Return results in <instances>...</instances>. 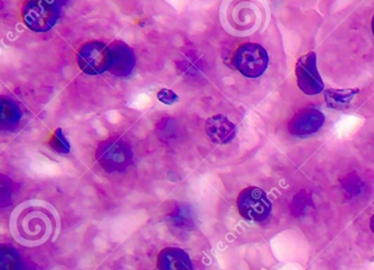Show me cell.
<instances>
[{
    "instance_id": "5",
    "label": "cell",
    "mask_w": 374,
    "mask_h": 270,
    "mask_svg": "<svg viewBox=\"0 0 374 270\" xmlns=\"http://www.w3.org/2000/svg\"><path fill=\"white\" fill-rule=\"evenodd\" d=\"M79 69L89 76H97L109 71L110 49L100 41H90L81 45L77 53Z\"/></svg>"
},
{
    "instance_id": "7",
    "label": "cell",
    "mask_w": 374,
    "mask_h": 270,
    "mask_svg": "<svg viewBox=\"0 0 374 270\" xmlns=\"http://www.w3.org/2000/svg\"><path fill=\"white\" fill-rule=\"evenodd\" d=\"M110 65L109 71L117 77H127L132 73L136 64V57L132 47L122 41H115L109 45Z\"/></svg>"
},
{
    "instance_id": "9",
    "label": "cell",
    "mask_w": 374,
    "mask_h": 270,
    "mask_svg": "<svg viewBox=\"0 0 374 270\" xmlns=\"http://www.w3.org/2000/svg\"><path fill=\"white\" fill-rule=\"evenodd\" d=\"M206 131L209 139L216 144H228L236 136L234 123L223 115H216L206 120Z\"/></svg>"
},
{
    "instance_id": "11",
    "label": "cell",
    "mask_w": 374,
    "mask_h": 270,
    "mask_svg": "<svg viewBox=\"0 0 374 270\" xmlns=\"http://www.w3.org/2000/svg\"><path fill=\"white\" fill-rule=\"evenodd\" d=\"M360 93L359 89H327L324 93L327 107L335 110H344L349 108L350 103L356 95Z\"/></svg>"
},
{
    "instance_id": "16",
    "label": "cell",
    "mask_w": 374,
    "mask_h": 270,
    "mask_svg": "<svg viewBox=\"0 0 374 270\" xmlns=\"http://www.w3.org/2000/svg\"><path fill=\"white\" fill-rule=\"evenodd\" d=\"M47 1H49V3L53 4V5L57 6V7L59 8L67 3V0H47Z\"/></svg>"
},
{
    "instance_id": "8",
    "label": "cell",
    "mask_w": 374,
    "mask_h": 270,
    "mask_svg": "<svg viewBox=\"0 0 374 270\" xmlns=\"http://www.w3.org/2000/svg\"><path fill=\"white\" fill-rule=\"evenodd\" d=\"M325 122V116L316 108L298 111L288 122V132L296 136H306L317 132Z\"/></svg>"
},
{
    "instance_id": "4",
    "label": "cell",
    "mask_w": 374,
    "mask_h": 270,
    "mask_svg": "<svg viewBox=\"0 0 374 270\" xmlns=\"http://www.w3.org/2000/svg\"><path fill=\"white\" fill-rule=\"evenodd\" d=\"M238 208L244 219L262 222L271 213L272 204L264 190L257 187H248L240 192Z\"/></svg>"
},
{
    "instance_id": "12",
    "label": "cell",
    "mask_w": 374,
    "mask_h": 270,
    "mask_svg": "<svg viewBox=\"0 0 374 270\" xmlns=\"http://www.w3.org/2000/svg\"><path fill=\"white\" fill-rule=\"evenodd\" d=\"M21 112L17 103L11 100L1 99V115H0V121L3 128H11L19 122Z\"/></svg>"
},
{
    "instance_id": "1",
    "label": "cell",
    "mask_w": 374,
    "mask_h": 270,
    "mask_svg": "<svg viewBox=\"0 0 374 270\" xmlns=\"http://www.w3.org/2000/svg\"><path fill=\"white\" fill-rule=\"evenodd\" d=\"M95 156L101 168L109 172H123L133 160L130 145L119 138H110L101 142Z\"/></svg>"
},
{
    "instance_id": "2",
    "label": "cell",
    "mask_w": 374,
    "mask_h": 270,
    "mask_svg": "<svg viewBox=\"0 0 374 270\" xmlns=\"http://www.w3.org/2000/svg\"><path fill=\"white\" fill-rule=\"evenodd\" d=\"M59 13V7L47 0H28L23 8V23L33 33H47L57 25Z\"/></svg>"
},
{
    "instance_id": "14",
    "label": "cell",
    "mask_w": 374,
    "mask_h": 270,
    "mask_svg": "<svg viewBox=\"0 0 374 270\" xmlns=\"http://www.w3.org/2000/svg\"><path fill=\"white\" fill-rule=\"evenodd\" d=\"M17 254L13 251V250H9V251L5 252V250H3V253H1V270H16L18 268V265L16 264L11 263H18Z\"/></svg>"
},
{
    "instance_id": "6",
    "label": "cell",
    "mask_w": 374,
    "mask_h": 270,
    "mask_svg": "<svg viewBox=\"0 0 374 270\" xmlns=\"http://www.w3.org/2000/svg\"><path fill=\"white\" fill-rule=\"evenodd\" d=\"M296 81L300 90L308 96H315L324 90V83L317 69L315 52L298 59L296 66Z\"/></svg>"
},
{
    "instance_id": "18",
    "label": "cell",
    "mask_w": 374,
    "mask_h": 270,
    "mask_svg": "<svg viewBox=\"0 0 374 270\" xmlns=\"http://www.w3.org/2000/svg\"><path fill=\"white\" fill-rule=\"evenodd\" d=\"M371 23H372V33H373V35H374V16H373V18H372Z\"/></svg>"
},
{
    "instance_id": "15",
    "label": "cell",
    "mask_w": 374,
    "mask_h": 270,
    "mask_svg": "<svg viewBox=\"0 0 374 270\" xmlns=\"http://www.w3.org/2000/svg\"><path fill=\"white\" fill-rule=\"evenodd\" d=\"M157 99L164 105L172 106L174 103L178 102L179 97L172 89L163 88L157 93Z\"/></svg>"
},
{
    "instance_id": "13",
    "label": "cell",
    "mask_w": 374,
    "mask_h": 270,
    "mask_svg": "<svg viewBox=\"0 0 374 270\" xmlns=\"http://www.w3.org/2000/svg\"><path fill=\"white\" fill-rule=\"evenodd\" d=\"M49 146L55 152L61 153V154H67L71 151V145H69L67 139L65 138L62 129H57L55 132L53 133L51 140H49Z\"/></svg>"
},
{
    "instance_id": "10",
    "label": "cell",
    "mask_w": 374,
    "mask_h": 270,
    "mask_svg": "<svg viewBox=\"0 0 374 270\" xmlns=\"http://www.w3.org/2000/svg\"><path fill=\"white\" fill-rule=\"evenodd\" d=\"M158 270H194L190 256L178 247L164 248L157 257Z\"/></svg>"
},
{
    "instance_id": "3",
    "label": "cell",
    "mask_w": 374,
    "mask_h": 270,
    "mask_svg": "<svg viewBox=\"0 0 374 270\" xmlns=\"http://www.w3.org/2000/svg\"><path fill=\"white\" fill-rule=\"evenodd\" d=\"M233 61L240 74L248 78H258L267 71L269 55L257 43H244L238 47Z\"/></svg>"
},
{
    "instance_id": "17",
    "label": "cell",
    "mask_w": 374,
    "mask_h": 270,
    "mask_svg": "<svg viewBox=\"0 0 374 270\" xmlns=\"http://www.w3.org/2000/svg\"><path fill=\"white\" fill-rule=\"evenodd\" d=\"M370 228H371V231L374 233V214L371 216V220H370Z\"/></svg>"
}]
</instances>
